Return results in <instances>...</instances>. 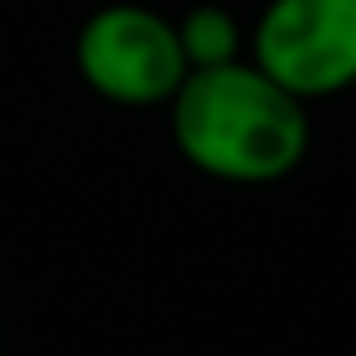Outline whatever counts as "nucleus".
Masks as SVG:
<instances>
[{"label":"nucleus","mask_w":356,"mask_h":356,"mask_svg":"<svg viewBox=\"0 0 356 356\" xmlns=\"http://www.w3.org/2000/svg\"><path fill=\"white\" fill-rule=\"evenodd\" d=\"M181 156L229 186H268L307 156V103L278 88L259 64L195 69L171 98Z\"/></svg>","instance_id":"nucleus-1"},{"label":"nucleus","mask_w":356,"mask_h":356,"mask_svg":"<svg viewBox=\"0 0 356 356\" xmlns=\"http://www.w3.org/2000/svg\"><path fill=\"white\" fill-rule=\"evenodd\" d=\"M74 59L93 93L127 108L171 103L191 79L176 20L147 6H103L98 15H88V25L79 30Z\"/></svg>","instance_id":"nucleus-2"},{"label":"nucleus","mask_w":356,"mask_h":356,"mask_svg":"<svg viewBox=\"0 0 356 356\" xmlns=\"http://www.w3.org/2000/svg\"><path fill=\"white\" fill-rule=\"evenodd\" d=\"M249 64L302 103L356 88V0H268Z\"/></svg>","instance_id":"nucleus-3"},{"label":"nucleus","mask_w":356,"mask_h":356,"mask_svg":"<svg viewBox=\"0 0 356 356\" xmlns=\"http://www.w3.org/2000/svg\"><path fill=\"white\" fill-rule=\"evenodd\" d=\"M176 35H181V54L195 69H225V64H239V49H244V35H239V20L225 10V6H195L191 15L176 20Z\"/></svg>","instance_id":"nucleus-4"}]
</instances>
